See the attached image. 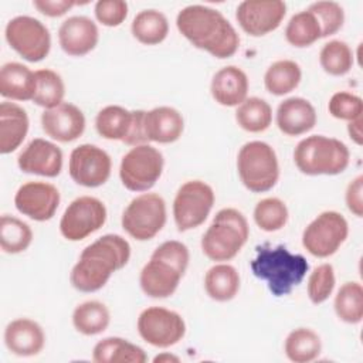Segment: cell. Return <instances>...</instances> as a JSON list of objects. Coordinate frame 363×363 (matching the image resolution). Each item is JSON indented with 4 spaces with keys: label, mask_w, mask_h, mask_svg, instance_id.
<instances>
[{
    "label": "cell",
    "mask_w": 363,
    "mask_h": 363,
    "mask_svg": "<svg viewBox=\"0 0 363 363\" xmlns=\"http://www.w3.org/2000/svg\"><path fill=\"white\" fill-rule=\"evenodd\" d=\"M308 11H311L319 21L322 37L333 35L343 27L345 11L343 7L336 1H315L308 7Z\"/></svg>",
    "instance_id": "cell-41"
},
{
    "label": "cell",
    "mask_w": 363,
    "mask_h": 363,
    "mask_svg": "<svg viewBox=\"0 0 363 363\" xmlns=\"http://www.w3.org/2000/svg\"><path fill=\"white\" fill-rule=\"evenodd\" d=\"M349 224L346 218L333 210L320 213L313 218L302 234L303 248L313 257L328 258L346 241Z\"/></svg>",
    "instance_id": "cell-11"
},
{
    "label": "cell",
    "mask_w": 363,
    "mask_h": 363,
    "mask_svg": "<svg viewBox=\"0 0 363 363\" xmlns=\"http://www.w3.org/2000/svg\"><path fill=\"white\" fill-rule=\"evenodd\" d=\"M153 362L155 363H169V362H180V359L177 357V356H174V354H170V353H160V354H157L155 359H153Z\"/></svg>",
    "instance_id": "cell-50"
},
{
    "label": "cell",
    "mask_w": 363,
    "mask_h": 363,
    "mask_svg": "<svg viewBox=\"0 0 363 363\" xmlns=\"http://www.w3.org/2000/svg\"><path fill=\"white\" fill-rule=\"evenodd\" d=\"M152 257L169 262L176 269H179L182 274L186 272V269L189 267V261H190L189 248L177 240H169V241L162 242L153 251Z\"/></svg>",
    "instance_id": "cell-44"
},
{
    "label": "cell",
    "mask_w": 363,
    "mask_h": 363,
    "mask_svg": "<svg viewBox=\"0 0 363 363\" xmlns=\"http://www.w3.org/2000/svg\"><path fill=\"white\" fill-rule=\"evenodd\" d=\"M94 13L102 26L118 27L128 17V3L123 0H98Z\"/></svg>",
    "instance_id": "cell-45"
},
{
    "label": "cell",
    "mask_w": 363,
    "mask_h": 363,
    "mask_svg": "<svg viewBox=\"0 0 363 363\" xmlns=\"http://www.w3.org/2000/svg\"><path fill=\"white\" fill-rule=\"evenodd\" d=\"M145 135L147 142L173 143L184 130L182 113L172 106H157L145 112Z\"/></svg>",
    "instance_id": "cell-24"
},
{
    "label": "cell",
    "mask_w": 363,
    "mask_h": 363,
    "mask_svg": "<svg viewBox=\"0 0 363 363\" xmlns=\"http://www.w3.org/2000/svg\"><path fill=\"white\" fill-rule=\"evenodd\" d=\"M6 41L24 60L43 61L51 50V34L44 23L30 16L13 17L4 28Z\"/></svg>",
    "instance_id": "cell-10"
},
{
    "label": "cell",
    "mask_w": 363,
    "mask_h": 363,
    "mask_svg": "<svg viewBox=\"0 0 363 363\" xmlns=\"http://www.w3.org/2000/svg\"><path fill=\"white\" fill-rule=\"evenodd\" d=\"M136 328L146 343L162 349L179 343L186 335V323L182 315L163 306L143 309Z\"/></svg>",
    "instance_id": "cell-12"
},
{
    "label": "cell",
    "mask_w": 363,
    "mask_h": 363,
    "mask_svg": "<svg viewBox=\"0 0 363 363\" xmlns=\"http://www.w3.org/2000/svg\"><path fill=\"white\" fill-rule=\"evenodd\" d=\"M336 284L335 269L332 264L325 262L318 265L308 278V296L312 303H323L333 292Z\"/></svg>",
    "instance_id": "cell-42"
},
{
    "label": "cell",
    "mask_w": 363,
    "mask_h": 363,
    "mask_svg": "<svg viewBox=\"0 0 363 363\" xmlns=\"http://www.w3.org/2000/svg\"><path fill=\"white\" fill-rule=\"evenodd\" d=\"M98 40V27L86 16L68 17L58 28L60 47L71 57L86 55L96 47Z\"/></svg>",
    "instance_id": "cell-19"
},
{
    "label": "cell",
    "mask_w": 363,
    "mask_h": 363,
    "mask_svg": "<svg viewBox=\"0 0 363 363\" xmlns=\"http://www.w3.org/2000/svg\"><path fill=\"white\" fill-rule=\"evenodd\" d=\"M204 289L213 301L228 302L240 291V274L230 264H216L204 275Z\"/></svg>",
    "instance_id": "cell-28"
},
{
    "label": "cell",
    "mask_w": 363,
    "mask_h": 363,
    "mask_svg": "<svg viewBox=\"0 0 363 363\" xmlns=\"http://www.w3.org/2000/svg\"><path fill=\"white\" fill-rule=\"evenodd\" d=\"M111 313L99 301H85L72 312V325L77 332L85 336L99 335L109 326Z\"/></svg>",
    "instance_id": "cell-32"
},
{
    "label": "cell",
    "mask_w": 363,
    "mask_h": 363,
    "mask_svg": "<svg viewBox=\"0 0 363 363\" xmlns=\"http://www.w3.org/2000/svg\"><path fill=\"white\" fill-rule=\"evenodd\" d=\"M58 189L47 182H27L14 194V206L34 221H48L60 206Z\"/></svg>",
    "instance_id": "cell-16"
},
{
    "label": "cell",
    "mask_w": 363,
    "mask_h": 363,
    "mask_svg": "<svg viewBox=\"0 0 363 363\" xmlns=\"http://www.w3.org/2000/svg\"><path fill=\"white\" fill-rule=\"evenodd\" d=\"M111 170V156L96 145H79L69 155L68 173L79 186L99 187L108 182Z\"/></svg>",
    "instance_id": "cell-14"
},
{
    "label": "cell",
    "mask_w": 363,
    "mask_h": 363,
    "mask_svg": "<svg viewBox=\"0 0 363 363\" xmlns=\"http://www.w3.org/2000/svg\"><path fill=\"white\" fill-rule=\"evenodd\" d=\"M289 213L286 204L278 197H267L257 203L254 208L255 224L267 233L278 231L285 227Z\"/></svg>",
    "instance_id": "cell-40"
},
{
    "label": "cell",
    "mask_w": 363,
    "mask_h": 363,
    "mask_svg": "<svg viewBox=\"0 0 363 363\" xmlns=\"http://www.w3.org/2000/svg\"><path fill=\"white\" fill-rule=\"evenodd\" d=\"M277 126L288 136H299L313 129L318 121L313 105L301 96L284 99L277 108Z\"/></svg>",
    "instance_id": "cell-22"
},
{
    "label": "cell",
    "mask_w": 363,
    "mask_h": 363,
    "mask_svg": "<svg viewBox=\"0 0 363 363\" xmlns=\"http://www.w3.org/2000/svg\"><path fill=\"white\" fill-rule=\"evenodd\" d=\"M62 152L55 143L35 138L20 152L17 164L24 173L57 177L62 169Z\"/></svg>",
    "instance_id": "cell-18"
},
{
    "label": "cell",
    "mask_w": 363,
    "mask_h": 363,
    "mask_svg": "<svg viewBox=\"0 0 363 363\" xmlns=\"http://www.w3.org/2000/svg\"><path fill=\"white\" fill-rule=\"evenodd\" d=\"M237 170L241 183L252 193L271 190L279 179L277 153L271 145L261 140H251L241 146Z\"/></svg>",
    "instance_id": "cell-6"
},
{
    "label": "cell",
    "mask_w": 363,
    "mask_h": 363,
    "mask_svg": "<svg viewBox=\"0 0 363 363\" xmlns=\"http://www.w3.org/2000/svg\"><path fill=\"white\" fill-rule=\"evenodd\" d=\"M214 191L210 184L201 180L183 183L173 200V218L179 231H189L200 227L214 206Z\"/></svg>",
    "instance_id": "cell-9"
},
{
    "label": "cell",
    "mask_w": 363,
    "mask_h": 363,
    "mask_svg": "<svg viewBox=\"0 0 363 363\" xmlns=\"http://www.w3.org/2000/svg\"><path fill=\"white\" fill-rule=\"evenodd\" d=\"M82 3L74 0H34L33 6L47 17H61L69 11L74 6Z\"/></svg>",
    "instance_id": "cell-47"
},
{
    "label": "cell",
    "mask_w": 363,
    "mask_h": 363,
    "mask_svg": "<svg viewBox=\"0 0 363 363\" xmlns=\"http://www.w3.org/2000/svg\"><path fill=\"white\" fill-rule=\"evenodd\" d=\"M145 112L142 109H136L132 111V125L130 129L126 135V138L122 140L125 145L128 146H139V145H145L147 143V138L145 135V126H143V119H145Z\"/></svg>",
    "instance_id": "cell-48"
},
{
    "label": "cell",
    "mask_w": 363,
    "mask_h": 363,
    "mask_svg": "<svg viewBox=\"0 0 363 363\" xmlns=\"http://www.w3.org/2000/svg\"><path fill=\"white\" fill-rule=\"evenodd\" d=\"M345 201L347 210L356 217H363V176L354 177L346 187Z\"/></svg>",
    "instance_id": "cell-46"
},
{
    "label": "cell",
    "mask_w": 363,
    "mask_h": 363,
    "mask_svg": "<svg viewBox=\"0 0 363 363\" xmlns=\"http://www.w3.org/2000/svg\"><path fill=\"white\" fill-rule=\"evenodd\" d=\"M184 274L176 269L169 262L150 257V259L143 265L139 284L145 295L156 299L172 296Z\"/></svg>",
    "instance_id": "cell-20"
},
{
    "label": "cell",
    "mask_w": 363,
    "mask_h": 363,
    "mask_svg": "<svg viewBox=\"0 0 363 363\" xmlns=\"http://www.w3.org/2000/svg\"><path fill=\"white\" fill-rule=\"evenodd\" d=\"M285 38L296 48L309 47L322 38L319 21L308 10L298 11L289 18L285 27Z\"/></svg>",
    "instance_id": "cell-35"
},
{
    "label": "cell",
    "mask_w": 363,
    "mask_h": 363,
    "mask_svg": "<svg viewBox=\"0 0 363 363\" xmlns=\"http://www.w3.org/2000/svg\"><path fill=\"white\" fill-rule=\"evenodd\" d=\"M164 166L163 155L149 143L133 146L121 160L119 177L130 191H147L160 179Z\"/></svg>",
    "instance_id": "cell-8"
},
{
    "label": "cell",
    "mask_w": 363,
    "mask_h": 363,
    "mask_svg": "<svg viewBox=\"0 0 363 363\" xmlns=\"http://www.w3.org/2000/svg\"><path fill=\"white\" fill-rule=\"evenodd\" d=\"M132 111L119 105L102 108L95 118L96 132L108 140H123L132 125Z\"/></svg>",
    "instance_id": "cell-33"
},
{
    "label": "cell",
    "mask_w": 363,
    "mask_h": 363,
    "mask_svg": "<svg viewBox=\"0 0 363 363\" xmlns=\"http://www.w3.org/2000/svg\"><path fill=\"white\" fill-rule=\"evenodd\" d=\"M298 170L308 176H335L346 170L350 162L349 147L336 138L312 135L302 139L294 150Z\"/></svg>",
    "instance_id": "cell-5"
},
{
    "label": "cell",
    "mask_w": 363,
    "mask_h": 363,
    "mask_svg": "<svg viewBox=\"0 0 363 363\" xmlns=\"http://www.w3.org/2000/svg\"><path fill=\"white\" fill-rule=\"evenodd\" d=\"M302 79V69L292 60H278L272 62L264 75V85L272 95L282 96L292 92Z\"/></svg>",
    "instance_id": "cell-31"
},
{
    "label": "cell",
    "mask_w": 363,
    "mask_h": 363,
    "mask_svg": "<svg viewBox=\"0 0 363 363\" xmlns=\"http://www.w3.org/2000/svg\"><path fill=\"white\" fill-rule=\"evenodd\" d=\"M362 118H357V119H353L347 123V133H349V138L356 143V145H362L363 143V132H362Z\"/></svg>",
    "instance_id": "cell-49"
},
{
    "label": "cell",
    "mask_w": 363,
    "mask_h": 363,
    "mask_svg": "<svg viewBox=\"0 0 363 363\" xmlns=\"http://www.w3.org/2000/svg\"><path fill=\"white\" fill-rule=\"evenodd\" d=\"M336 316L350 325L360 323L363 319V288L359 282H345L333 302Z\"/></svg>",
    "instance_id": "cell-36"
},
{
    "label": "cell",
    "mask_w": 363,
    "mask_h": 363,
    "mask_svg": "<svg viewBox=\"0 0 363 363\" xmlns=\"http://www.w3.org/2000/svg\"><path fill=\"white\" fill-rule=\"evenodd\" d=\"M252 274L267 282L269 292L284 296L305 278L309 264L301 254H292L286 247L262 244L255 248V257L250 262Z\"/></svg>",
    "instance_id": "cell-3"
},
{
    "label": "cell",
    "mask_w": 363,
    "mask_h": 363,
    "mask_svg": "<svg viewBox=\"0 0 363 363\" xmlns=\"http://www.w3.org/2000/svg\"><path fill=\"white\" fill-rule=\"evenodd\" d=\"M328 111L333 118L350 122L353 119L362 118L363 101L360 96L352 92L339 91L330 96Z\"/></svg>",
    "instance_id": "cell-43"
},
{
    "label": "cell",
    "mask_w": 363,
    "mask_h": 363,
    "mask_svg": "<svg viewBox=\"0 0 363 363\" xmlns=\"http://www.w3.org/2000/svg\"><path fill=\"white\" fill-rule=\"evenodd\" d=\"M37 91L35 71L20 62H6L0 69V95L11 101H33Z\"/></svg>",
    "instance_id": "cell-25"
},
{
    "label": "cell",
    "mask_w": 363,
    "mask_h": 363,
    "mask_svg": "<svg viewBox=\"0 0 363 363\" xmlns=\"http://www.w3.org/2000/svg\"><path fill=\"white\" fill-rule=\"evenodd\" d=\"M95 363H145L147 356L145 350L118 336H111L99 340L92 350Z\"/></svg>",
    "instance_id": "cell-27"
},
{
    "label": "cell",
    "mask_w": 363,
    "mask_h": 363,
    "mask_svg": "<svg viewBox=\"0 0 363 363\" xmlns=\"http://www.w3.org/2000/svg\"><path fill=\"white\" fill-rule=\"evenodd\" d=\"M284 352L294 363H309L322 352L320 336L309 328H296L288 333Z\"/></svg>",
    "instance_id": "cell-30"
},
{
    "label": "cell",
    "mask_w": 363,
    "mask_h": 363,
    "mask_svg": "<svg viewBox=\"0 0 363 363\" xmlns=\"http://www.w3.org/2000/svg\"><path fill=\"white\" fill-rule=\"evenodd\" d=\"M106 221L105 204L92 196L72 200L60 220V233L68 241H81L98 231Z\"/></svg>",
    "instance_id": "cell-13"
},
{
    "label": "cell",
    "mask_w": 363,
    "mask_h": 363,
    "mask_svg": "<svg viewBox=\"0 0 363 363\" xmlns=\"http://www.w3.org/2000/svg\"><path fill=\"white\" fill-rule=\"evenodd\" d=\"M286 14L282 0H244L235 10V18L247 34L262 37L277 30Z\"/></svg>",
    "instance_id": "cell-15"
},
{
    "label": "cell",
    "mask_w": 363,
    "mask_h": 363,
    "mask_svg": "<svg viewBox=\"0 0 363 363\" xmlns=\"http://www.w3.org/2000/svg\"><path fill=\"white\" fill-rule=\"evenodd\" d=\"M176 26L196 48L204 50L216 58H230L240 47V37L233 24L213 7L187 6L179 11Z\"/></svg>",
    "instance_id": "cell-1"
},
{
    "label": "cell",
    "mask_w": 363,
    "mask_h": 363,
    "mask_svg": "<svg viewBox=\"0 0 363 363\" xmlns=\"http://www.w3.org/2000/svg\"><path fill=\"white\" fill-rule=\"evenodd\" d=\"M130 258L129 242L118 234H105L86 245L72 267L69 281L79 292L102 289L112 274L122 269Z\"/></svg>",
    "instance_id": "cell-2"
},
{
    "label": "cell",
    "mask_w": 363,
    "mask_h": 363,
    "mask_svg": "<svg viewBox=\"0 0 363 363\" xmlns=\"http://www.w3.org/2000/svg\"><path fill=\"white\" fill-rule=\"evenodd\" d=\"M319 64L326 74L342 77L352 69L354 55L347 43L342 40H332L322 47L319 52Z\"/></svg>",
    "instance_id": "cell-38"
},
{
    "label": "cell",
    "mask_w": 363,
    "mask_h": 363,
    "mask_svg": "<svg viewBox=\"0 0 363 363\" xmlns=\"http://www.w3.org/2000/svg\"><path fill=\"white\" fill-rule=\"evenodd\" d=\"M248 237L245 216L237 208H221L201 237V250L211 261H230L241 251Z\"/></svg>",
    "instance_id": "cell-4"
},
{
    "label": "cell",
    "mask_w": 363,
    "mask_h": 363,
    "mask_svg": "<svg viewBox=\"0 0 363 363\" xmlns=\"http://www.w3.org/2000/svg\"><path fill=\"white\" fill-rule=\"evenodd\" d=\"M85 123L82 111L69 102H62L41 113V128L45 135L62 143L77 140L84 133Z\"/></svg>",
    "instance_id": "cell-17"
},
{
    "label": "cell",
    "mask_w": 363,
    "mask_h": 363,
    "mask_svg": "<svg viewBox=\"0 0 363 363\" xmlns=\"http://www.w3.org/2000/svg\"><path fill=\"white\" fill-rule=\"evenodd\" d=\"M167 218L166 201L157 193H142L130 200L122 213V228L138 241L156 237Z\"/></svg>",
    "instance_id": "cell-7"
},
{
    "label": "cell",
    "mask_w": 363,
    "mask_h": 363,
    "mask_svg": "<svg viewBox=\"0 0 363 363\" xmlns=\"http://www.w3.org/2000/svg\"><path fill=\"white\" fill-rule=\"evenodd\" d=\"M28 115L26 109L14 102L0 104V153L14 152L27 136Z\"/></svg>",
    "instance_id": "cell-26"
},
{
    "label": "cell",
    "mask_w": 363,
    "mask_h": 363,
    "mask_svg": "<svg viewBox=\"0 0 363 363\" xmlns=\"http://www.w3.org/2000/svg\"><path fill=\"white\" fill-rule=\"evenodd\" d=\"M235 121L238 126L247 132H264L272 122V108L262 98H247L242 104L238 105L235 111Z\"/></svg>",
    "instance_id": "cell-34"
},
{
    "label": "cell",
    "mask_w": 363,
    "mask_h": 363,
    "mask_svg": "<svg viewBox=\"0 0 363 363\" xmlns=\"http://www.w3.org/2000/svg\"><path fill=\"white\" fill-rule=\"evenodd\" d=\"M4 343L13 354L30 357L38 354L44 349L45 333L35 320L18 318L6 326Z\"/></svg>",
    "instance_id": "cell-21"
},
{
    "label": "cell",
    "mask_w": 363,
    "mask_h": 363,
    "mask_svg": "<svg viewBox=\"0 0 363 363\" xmlns=\"http://www.w3.org/2000/svg\"><path fill=\"white\" fill-rule=\"evenodd\" d=\"M33 241V231L23 220L3 214L0 218V247L7 254L26 251Z\"/></svg>",
    "instance_id": "cell-37"
},
{
    "label": "cell",
    "mask_w": 363,
    "mask_h": 363,
    "mask_svg": "<svg viewBox=\"0 0 363 363\" xmlns=\"http://www.w3.org/2000/svg\"><path fill=\"white\" fill-rule=\"evenodd\" d=\"M248 77L237 65H227L218 69L210 84L213 99L223 106H238L248 95Z\"/></svg>",
    "instance_id": "cell-23"
},
{
    "label": "cell",
    "mask_w": 363,
    "mask_h": 363,
    "mask_svg": "<svg viewBox=\"0 0 363 363\" xmlns=\"http://www.w3.org/2000/svg\"><path fill=\"white\" fill-rule=\"evenodd\" d=\"M130 31L140 44L156 45L166 40L169 34V21L162 11L146 9L133 17Z\"/></svg>",
    "instance_id": "cell-29"
},
{
    "label": "cell",
    "mask_w": 363,
    "mask_h": 363,
    "mask_svg": "<svg viewBox=\"0 0 363 363\" xmlns=\"http://www.w3.org/2000/svg\"><path fill=\"white\" fill-rule=\"evenodd\" d=\"M37 91L34 95V104L44 109H51L64 102L65 85L61 75L52 69L43 68L35 71Z\"/></svg>",
    "instance_id": "cell-39"
}]
</instances>
